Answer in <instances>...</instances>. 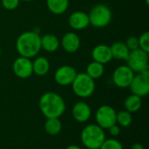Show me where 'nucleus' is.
<instances>
[{
    "label": "nucleus",
    "mask_w": 149,
    "mask_h": 149,
    "mask_svg": "<svg viewBox=\"0 0 149 149\" xmlns=\"http://www.w3.org/2000/svg\"><path fill=\"white\" fill-rule=\"evenodd\" d=\"M77 75L76 69L71 65H62L58 67L54 73L55 82L62 86L72 85Z\"/></svg>",
    "instance_id": "9b49d317"
},
{
    "label": "nucleus",
    "mask_w": 149,
    "mask_h": 149,
    "mask_svg": "<svg viewBox=\"0 0 149 149\" xmlns=\"http://www.w3.org/2000/svg\"><path fill=\"white\" fill-rule=\"evenodd\" d=\"M73 93L79 98L86 99L92 96L95 91V82L86 72L77 73L72 83Z\"/></svg>",
    "instance_id": "20e7f679"
},
{
    "label": "nucleus",
    "mask_w": 149,
    "mask_h": 149,
    "mask_svg": "<svg viewBox=\"0 0 149 149\" xmlns=\"http://www.w3.org/2000/svg\"><path fill=\"white\" fill-rule=\"evenodd\" d=\"M116 111L111 106L103 105L100 107L95 113L96 124L104 130L108 129L116 124Z\"/></svg>",
    "instance_id": "6e6552de"
},
{
    "label": "nucleus",
    "mask_w": 149,
    "mask_h": 149,
    "mask_svg": "<svg viewBox=\"0 0 149 149\" xmlns=\"http://www.w3.org/2000/svg\"><path fill=\"white\" fill-rule=\"evenodd\" d=\"M105 72V68H104V65L96 62V61H93L91 63L88 64V65L86 66V73L91 77L93 79H98L100 78H101L104 74Z\"/></svg>",
    "instance_id": "4be33fe9"
},
{
    "label": "nucleus",
    "mask_w": 149,
    "mask_h": 149,
    "mask_svg": "<svg viewBox=\"0 0 149 149\" xmlns=\"http://www.w3.org/2000/svg\"><path fill=\"white\" fill-rule=\"evenodd\" d=\"M133 122L132 113L127 112V110L120 111L116 113V124H118L121 127H128L131 126Z\"/></svg>",
    "instance_id": "5701e85b"
},
{
    "label": "nucleus",
    "mask_w": 149,
    "mask_h": 149,
    "mask_svg": "<svg viewBox=\"0 0 149 149\" xmlns=\"http://www.w3.org/2000/svg\"><path fill=\"white\" fill-rule=\"evenodd\" d=\"M68 24L71 28L76 31H81L86 29L89 24L88 14L84 11L77 10L72 12L68 17Z\"/></svg>",
    "instance_id": "f8f14e48"
},
{
    "label": "nucleus",
    "mask_w": 149,
    "mask_h": 149,
    "mask_svg": "<svg viewBox=\"0 0 149 149\" xmlns=\"http://www.w3.org/2000/svg\"><path fill=\"white\" fill-rule=\"evenodd\" d=\"M20 0H1L3 7L7 10H13L17 8Z\"/></svg>",
    "instance_id": "a878e982"
},
{
    "label": "nucleus",
    "mask_w": 149,
    "mask_h": 149,
    "mask_svg": "<svg viewBox=\"0 0 149 149\" xmlns=\"http://www.w3.org/2000/svg\"><path fill=\"white\" fill-rule=\"evenodd\" d=\"M142 106V100L141 98L135 95V94H131L129 95L124 102V107L125 110H127L129 113H136L138 112Z\"/></svg>",
    "instance_id": "412c9836"
},
{
    "label": "nucleus",
    "mask_w": 149,
    "mask_h": 149,
    "mask_svg": "<svg viewBox=\"0 0 149 149\" xmlns=\"http://www.w3.org/2000/svg\"><path fill=\"white\" fill-rule=\"evenodd\" d=\"M48 10L54 15L65 13L69 7V0H46Z\"/></svg>",
    "instance_id": "6ab92c4d"
},
{
    "label": "nucleus",
    "mask_w": 149,
    "mask_h": 149,
    "mask_svg": "<svg viewBox=\"0 0 149 149\" xmlns=\"http://www.w3.org/2000/svg\"><path fill=\"white\" fill-rule=\"evenodd\" d=\"M1 54H2V50H1V48H0V57H1Z\"/></svg>",
    "instance_id": "2f4dec72"
},
{
    "label": "nucleus",
    "mask_w": 149,
    "mask_h": 149,
    "mask_svg": "<svg viewBox=\"0 0 149 149\" xmlns=\"http://www.w3.org/2000/svg\"><path fill=\"white\" fill-rule=\"evenodd\" d=\"M131 149H145L144 148V146L139 142H136V143H134L131 147Z\"/></svg>",
    "instance_id": "c85d7f7f"
},
{
    "label": "nucleus",
    "mask_w": 149,
    "mask_h": 149,
    "mask_svg": "<svg viewBox=\"0 0 149 149\" xmlns=\"http://www.w3.org/2000/svg\"><path fill=\"white\" fill-rule=\"evenodd\" d=\"M72 114L76 121L84 123L90 120L92 115V110L87 103L84 101H79L73 106Z\"/></svg>",
    "instance_id": "ddd939ff"
},
{
    "label": "nucleus",
    "mask_w": 149,
    "mask_h": 149,
    "mask_svg": "<svg viewBox=\"0 0 149 149\" xmlns=\"http://www.w3.org/2000/svg\"><path fill=\"white\" fill-rule=\"evenodd\" d=\"M65 149H81V148H79L77 145H70V146H68Z\"/></svg>",
    "instance_id": "c756f323"
},
{
    "label": "nucleus",
    "mask_w": 149,
    "mask_h": 149,
    "mask_svg": "<svg viewBox=\"0 0 149 149\" xmlns=\"http://www.w3.org/2000/svg\"><path fill=\"white\" fill-rule=\"evenodd\" d=\"M147 1V3H148V0H146Z\"/></svg>",
    "instance_id": "72a5a7b5"
},
{
    "label": "nucleus",
    "mask_w": 149,
    "mask_h": 149,
    "mask_svg": "<svg viewBox=\"0 0 149 149\" xmlns=\"http://www.w3.org/2000/svg\"><path fill=\"white\" fill-rule=\"evenodd\" d=\"M92 57L93 61L99 62L102 65L108 64L112 59V52L110 46L107 45H96L92 52Z\"/></svg>",
    "instance_id": "2eb2a0df"
},
{
    "label": "nucleus",
    "mask_w": 149,
    "mask_h": 149,
    "mask_svg": "<svg viewBox=\"0 0 149 149\" xmlns=\"http://www.w3.org/2000/svg\"><path fill=\"white\" fill-rule=\"evenodd\" d=\"M99 149H124L120 141L114 138L106 139Z\"/></svg>",
    "instance_id": "b1692460"
},
{
    "label": "nucleus",
    "mask_w": 149,
    "mask_h": 149,
    "mask_svg": "<svg viewBox=\"0 0 149 149\" xmlns=\"http://www.w3.org/2000/svg\"><path fill=\"white\" fill-rule=\"evenodd\" d=\"M126 45L127 46V48L129 49V51H134L139 48V41H138V38L134 37V36H131L129 38H127V41H126Z\"/></svg>",
    "instance_id": "bb28decb"
},
{
    "label": "nucleus",
    "mask_w": 149,
    "mask_h": 149,
    "mask_svg": "<svg viewBox=\"0 0 149 149\" xmlns=\"http://www.w3.org/2000/svg\"><path fill=\"white\" fill-rule=\"evenodd\" d=\"M132 94L141 98L147 96L149 93V70L148 68L134 76L129 86Z\"/></svg>",
    "instance_id": "0eeeda50"
},
{
    "label": "nucleus",
    "mask_w": 149,
    "mask_h": 149,
    "mask_svg": "<svg viewBox=\"0 0 149 149\" xmlns=\"http://www.w3.org/2000/svg\"><path fill=\"white\" fill-rule=\"evenodd\" d=\"M41 37L36 31H30L21 33L16 40V49L21 57L31 58L41 50Z\"/></svg>",
    "instance_id": "f03ea898"
},
{
    "label": "nucleus",
    "mask_w": 149,
    "mask_h": 149,
    "mask_svg": "<svg viewBox=\"0 0 149 149\" xmlns=\"http://www.w3.org/2000/svg\"><path fill=\"white\" fill-rule=\"evenodd\" d=\"M134 76V72L131 68L127 65H123L118 66L114 70L113 73V84L120 88H127L129 87Z\"/></svg>",
    "instance_id": "1a4fd4ad"
},
{
    "label": "nucleus",
    "mask_w": 149,
    "mask_h": 149,
    "mask_svg": "<svg viewBox=\"0 0 149 149\" xmlns=\"http://www.w3.org/2000/svg\"><path fill=\"white\" fill-rule=\"evenodd\" d=\"M80 139L86 148H100L106 140L105 130L97 124H89L82 129Z\"/></svg>",
    "instance_id": "7ed1b4c3"
},
{
    "label": "nucleus",
    "mask_w": 149,
    "mask_h": 149,
    "mask_svg": "<svg viewBox=\"0 0 149 149\" xmlns=\"http://www.w3.org/2000/svg\"><path fill=\"white\" fill-rule=\"evenodd\" d=\"M33 73L38 76H45L50 71V62L45 57H37L32 62Z\"/></svg>",
    "instance_id": "a211bd4d"
},
{
    "label": "nucleus",
    "mask_w": 149,
    "mask_h": 149,
    "mask_svg": "<svg viewBox=\"0 0 149 149\" xmlns=\"http://www.w3.org/2000/svg\"><path fill=\"white\" fill-rule=\"evenodd\" d=\"M60 45L66 52L74 53L79 49L80 38L75 32L69 31L64 34L60 41Z\"/></svg>",
    "instance_id": "4468645a"
},
{
    "label": "nucleus",
    "mask_w": 149,
    "mask_h": 149,
    "mask_svg": "<svg viewBox=\"0 0 149 149\" xmlns=\"http://www.w3.org/2000/svg\"><path fill=\"white\" fill-rule=\"evenodd\" d=\"M88 17L90 24H92L93 27L104 28L110 24L113 14L111 9L107 5L104 3H99L91 9Z\"/></svg>",
    "instance_id": "39448f33"
},
{
    "label": "nucleus",
    "mask_w": 149,
    "mask_h": 149,
    "mask_svg": "<svg viewBox=\"0 0 149 149\" xmlns=\"http://www.w3.org/2000/svg\"><path fill=\"white\" fill-rule=\"evenodd\" d=\"M45 131L51 136L58 134L62 130V123L59 118H49L45 122Z\"/></svg>",
    "instance_id": "aec40b11"
},
{
    "label": "nucleus",
    "mask_w": 149,
    "mask_h": 149,
    "mask_svg": "<svg viewBox=\"0 0 149 149\" xmlns=\"http://www.w3.org/2000/svg\"><path fill=\"white\" fill-rule=\"evenodd\" d=\"M138 41H139V48L149 52V32L146 31L143 32L139 38H138Z\"/></svg>",
    "instance_id": "393cba45"
},
{
    "label": "nucleus",
    "mask_w": 149,
    "mask_h": 149,
    "mask_svg": "<svg viewBox=\"0 0 149 149\" xmlns=\"http://www.w3.org/2000/svg\"><path fill=\"white\" fill-rule=\"evenodd\" d=\"M41 49L45 50L47 52H54L60 46V40L58 38L51 33H47L41 37L40 38Z\"/></svg>",
    "instance_id": "dca6fc26"
},
{
    "label": "nucleus",
    "mask_w": 149,
    "mask_h": 149,
    "mask_svg": "<svg viewBox=\"0 0 149 149\" xmlns=\"http://www.w3.org/2000/svg\"><path fill=\"white\" fill-rule=\"evenodd\" d=\"M20 1H24V2H31L32 0H20Z\"/></svg>",
    "instance_id": "7c9ffc66"
},
{
    "label": "nucleus",
    "mask_w": 149,
    "mask_h": 149,
    "mask_svg": "<svg viewBox=\"0 0 149 149\" xmlns=\"http://www.w3.org/2000/svg\"><path fill=\"white\" fill-rule=\"evenodd\" d=\"M86 149H99V148H86Z\"/></svg>",
    "instance_id": "473e14b6"
},
{
    "label": "nucleus",
    "mask_w": 149,
    "mask_h": 149,
    "mask_svg": "<svg viewBox=\"0 0 149 149\" xmlns=\"http://www.w3.org/2000/svg\"><path fill=\"white\" fill-rule=\"evenodd\" d=\"M109 130V134L113 136V137H116V136H119L120 134V127L117 124H114L113 126H112L111 127L108 128Z\"/></svg>",
    "instance_id": "cd10ccee"
},
{
    "label": "nucleus",
    "mask_w": 149,
    "mask_h": 149,
    "mask_svg": "<svg viewBox=\"0 0 149 149\" xmlns=\"http://www.w3.org/2000/svg\"><path fill=\"white\" fill-rule=\"evenodd\" d=\"M127 62L134 72H141L148 68V52L140 48L131 51Z\"/></svg>",
    "instance_id": "423d86ee"
},
{
    "label": "nucleus",
    "mask_w": 149,
    "mask_h": 149,
    "mask_svg": "<svg viewBox=\"0 0 149 149\" xmlns=\"http://www.w3.org/2000/svg\"><path fill=\"white\" fill-rule=\"evenodd\" d=\"M38 106L41 113L46 118H59L65 110V102L58 93L47 92L41 95Z\"/></svg>",
    "instance_id": "f257e3e1"
},
{
    "label": "nucleus",
    "mask_w": 149,
    "mask_h": 149,
    "mask_svg": "<svg viewBox=\"0 0 149 149\" xmlns=\"http://www.w3.org/2000/svg\"><path fill=\"white\" fill-rule=\"evenodd\" d=\"M12 71L14 74L19 79H28L33 73L32 61L31 58L20 56L14 60L12 64Z\"/></svg>",
    "instance_id": "9d476101"
},
{
    "label": "nucleus",
    "mask_w": 149,
    "mask_h": 149,
    "mask_svg": "<svg viewBox=\"0 0 149 149\" xmlns=\"http://www.w3.org/2000/svg\"><path fill=\"white\" fill-rule=\"evenodd\" d=\"M110 49L112 52L113 58L127 61V59L129 56L130 51L124 42L116 41L110 46Z\"/></svg>",
    "instance_id": "f3484780"
}]
</instances>
